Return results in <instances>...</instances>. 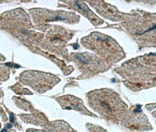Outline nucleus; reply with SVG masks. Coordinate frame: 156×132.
<instances>
[{"mask_svg": "<svg viewBox=\"0 0 156 132\" xmlns=\"http://www.w3.org/2000/svg\"><path fill=\"white\" fill-rule=\"evenodd\" d=\"M154 114H155V115H156V112H155V113H154Z\"/></svg>", "mask_w": 156, "mask_h": 132, "instance_id": "1a4fd4ad", "label": "nucleus"}, {"mask_svg": "<svg viewBox=\"0 0 156 132\" xmlns=\"http://www.w3.org/2000/svg\"><path fill=\"white\" fill-rule=\"evenodd\" d=\"M94 8H96L99 13L102 14L101 16L105 17H108L110 20H114L120 18V15L118 13L117 10L115 9L113 7L109 6V5H105V4H101V2H92Z\"/></svg>", "mask_w": 156, "mask_h": 132, "instance_id": "0eeeda50", "label": "nucleus"}, {"mask_svg": "<svg viewBox=\"0 0 156 132\" xmlns=\"http://www.w3.org/2000/svg\"><path fill=\"white\" fill-rule=\"evenodd\" d=\"M23 82L28 84L35 91L41 92L46 91L56 84V78L45 73L28 72L23 73Z\"/></svg>", "mask_w": 156, "mask_h": 132, "instance_id": "39448f33", "label": "nucleus"}, {"mask_svg": "<svg viewBox=\"0 0 156 132\" xmlns=\"http://www.w3.org/2000/svg\"><path fill=\"white\" fill-rule=\"evenodd\" d=\"M59 101L62 105L65 106V108L66 109H76L77 110L83 112L84 113L90 115V113L86 110V108L83 106L82 102L78 99L71 96H66L60 98Z\"/></svg>", "mask_w": 156, "mask_h": 132, "instance_id": "6e6552de", "label": "nucleus"}, {"mask_svg": "<svg viewBox=\"0 0 156 132\" xmlns=\"http://www.w3.org/2000/svg\"><path fill=\"white\" fill-rule=\"evenodd\" d=\"M89 105L104 119L117 120L126 113L127 106L119 98L117 94L109 91L101 90L92 92L89 95Z\"/></svg>", "mask_w": 156, "mask_h": 132, "instance_id": "f03ea898", "label": "nucleus"}, {"mask_svg": "<svg viewBox=\"0 0 156 132\" xmlns=\"http://www.w3.org/2000/svg\"><path fill=\"white\" fill-rule=\"evenodd\" d=\"M129 62L118 72L126 79L127 86L135 89L156 86V57L146 56Z\"/></svg>", "mask_w": 156, "mask_h": 132, "instance_id": "f257e3e1", "label": "nucleus"}, {"mask_svg": "<svg viewBox=\"0 0 156 132\" xmlns=\"http://www.w3.org/2000/svg\"><path fill=\"white\" fill-rule=\"evenodd\" d=\"M74 61L80 70L96 73L105 70L106 65L92 55L79 54L73 56Z\"/></svg>", "mask_w": 156, "mask_h": 132, "instance_id": "423d86ee", "label": "nucleus"}, {"mask_svg": "<svg viewBox=\"0 0 156 132\" xmlns=\"http://www.w3.org/2000/svg\"><path fill=\"white\" fill-rule=\"evenodd\" d=\"M82 42L85 47L110 63H116L124 56L123 51L113 39L100 33H92Z\"/></svg>", "mask_w": 156, "mask_h": 132, "instance_id": "7ed1b4c3", "label": "nucleus"}, {"mask_svg": "<svg viewBox=\"0 0 156 132\" xmlns=\"http://www.w3.org/2000/svg\"><path fill=\"white\" fill-rule=\"evenodd\" d=\"M125 24L141 43L156 45V14H135Z\"/></svg>", "mask_w": 156, "mask_h": 132, "instance_id": "20e7f679", "label": "nucleus"}]
</instances>
